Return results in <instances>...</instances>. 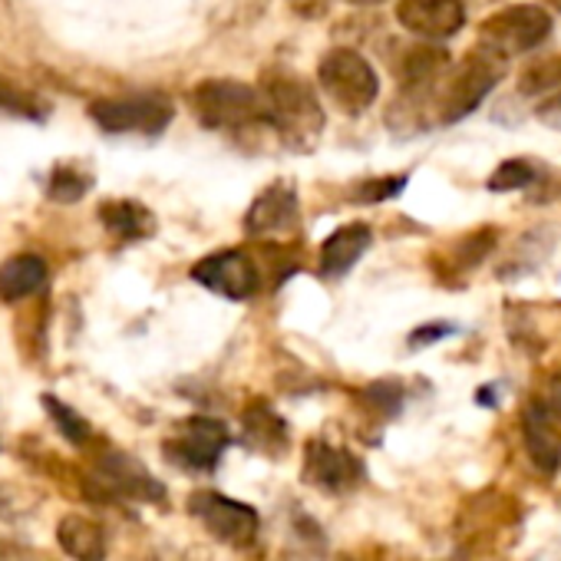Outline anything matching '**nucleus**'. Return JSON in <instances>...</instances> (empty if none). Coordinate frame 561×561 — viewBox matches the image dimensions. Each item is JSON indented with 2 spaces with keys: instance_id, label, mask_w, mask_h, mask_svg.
<instances>
[{
  "instance_id": "nucleus-5",
  "label": "nucleus",
  "mask_w": 561,
  "mask_h": 561,
  "mask_svg": "<svg viewBox=\"0 0 561 561\" xmlns=\"http://www.w3.org/2000/svg\"><path fill=\"white\" fill-rule=\"evenodd\" d=\"M551 34V18L538 4H512L495 11L479 27V44L489 47L499 57H518L531 54L538 44H545Z\"/></svg>"
},
{
  "instance_id": "nucleus-26",
  "label": "nucleus",
  "mask_w": 561,
  "mask_h": 561,
  "mask_svg": "<svg viewBox=\"0 0 561 561\" xmlns=\"http://www.w3.org/2000/svg\"><path fill=\"white\" fill-rule=\"evenodd\" d=\"M453 328H420L413 337H410V344L413 347H420V344H433V341H439V337H446Z\"/></svg>"
},
{
  "instance_id": "nucleus-1",
  "label": "nucleus",
  "mask_w": 561,
  "mask_h": 561,
  "mask_svg": "<svg viewBox=\"0 0 561 561\" xmlns=\"http://www.w3.org/2000/svg\"><path fill=\"white\" fill-rule=\"evenodd\" d=\"M261 100H264V123L285 136L291 146H311V139L324 129L321 103L298 73L288 70H264L261 73Z\"/></svg>"
},
{
  "instance_id": "nucleus-8",
  "label": "nucleus",
  "mask_w": 561,
  "mask_h": 561,
  "mask_svg": "<svg viewBox=\"0 0 561 561\" xmlns=\"http://www.w3.org/2000/svg\"><path fill=\"white\" fill-rule=\"evenodd\" d=\"M90 116L106 133H146L156 136L172 123V103L162 96H126L100 100L90 106Z\"/></svg>"
},
{
  "instance_id": "nucleus-10",
  "label": "nucleus",
  "mask_w": 561,
  "mask_h": 561,
  "mask_svg": "<svg viewBox=\"0 0 561 561\" xmlns=\"http://www.w3.org/2000/svg\"><path fill=\"white\" fill-rule=\"evenodd\" d=\"M192 277L202 288H208L228 301H248L261 285L254 261L241 251H218V254L202 257L192 267Z\"/></svg>"
},
{
  "instance_id": "nucleus-27",
  "label": "nucleus",
  "mask_w": 561,
  "mask_h": 561,
  "mask_svg": "<svg viewBox=\"0 0 561 561\" xmlns=\"http://www.w3.org/2000/svg\"><path fill=\"white\" fill-rule=\"evenodd\" d=\"M347 4H357V8H377L383 0H347Z\"/></svg>"
},
{
  "instance_id": "nucleus-23",
  "label": "nucleus",
  "mask_w": 561,
  "mask_h": 561,
  "mask_svg": "<svg viewBox=\"0 0 561 561\" xmlns=\"http://www.w3.org/2000/svg\"><path fill=\"white\" fill-rule=\"evenodd\" d=\"M87 188H90V179L67 165H60L50 179V198H57V202H80L87 195Z\"/></svg>"
},
{
  "instance_id": "nucleus-25",
  "label": "nucleus",
  "mask_w": 561,
  "mask_h": 561,
  "mask_svg": "<svg viewBox=\"0 0 561 561\" xmlns=\"http://www.w3.org/2000/svg\"><path fill=\"white\" fill-rule=\"evenodd\" d=\"M367 397H370V407H377V410H383L387 416L390 413H397L400 410V387L397 383H390V380H383V383H374L370 390H367Z\"/></svg>"
},
{
  "instance_id": "nucleus-28",
  "label": "nucleus",
  "mask_w": 561,
  "mask_h": 561,
  "mask_svg": "<svg viewBox=\"0 0 561 561\" xmlns=\"http://www.w3.org/2000/svg\"><path fill=\"white\" fill-rule=\"evenodd\" d=\"M554 8H561V0H554Z\"/></svg>"
},
{
  "instance_id": "nucleus-15",
  "label": "nucleus",
  "mask_w": 561,
  "mask_h": 561,
  "mask_svg": "<svg viewBox=\"0 0 561 561\" xmlns=\"http://www.w3.org/2000/svg\"><path fill=\"white\" fill-rule=\"evenodd\" d=\"M241 433L248 439V446H254L264 456H285L288 449V423L274 413V407H267L264 400L248 403V410L241 413Z\"/></svg>"
},
{
  "instance_id": "nucleus-4",
  "label": "nucleus",
  "mask_w": 561,
  "mask_h": 561,
  "mask_svg": "<svg viewBox=\"0 0 561 561\" xmlns=\"http://www.w3.org/2000/svg\"><path fill=\"white\" fill-rule=\"evenodd\" d=\"M195 116L208 129H248L264 123V100L261 90L241 80H205L192 93Z\"/></svg>"
},
{
  "instance_id": "nucleus-12",
  "label": "nucleus",
  "mask_w": 561,
  "mask_h": 561,
  "mask_svg": "<svg viewBox=\"0 0 561 561\" xmlns=\"http://www.w3.org/2000/svg\"><path fill=\"white\" fill-rule=\"evenodd\" d=\"M522 430H525V446H528L531 462L541 472H558L561 469V416L538 397L525 407Z\"/></svg>"
},
{
  "instance_id": "nucleus-22",
  "label": "nucleus",
  "mask_w": 561,
  "mask_h": 561,
  "mask_svg": "<svg viewBox=\"0 0 561 561\" xmlns=\"http://www.w3.org/2000/svg\"><path fill=\"white\" fill-rule=\"evenodd\" d=\"M44 407H47L50 420L57 423V430H60L70 443L83 446V443L90 439V423H87L77 410H70L67 403H60L57 397H44Z\"/></svg>"
},
{
  "instance_id": "nucleus-24",
  "label": "nucleus",
  "mask_w": 561,
  "mask_h": 561,
  "mask_svg": "<svg viewBox=\"0 0 561 561\" xmlns=\"http://www.w3.org/2000/svg\"><path fill=\"white\" fill-rule=\"evenodd\" d=\"M407 185V175H387V179H370V182H360L357 192H354V202H383V198H393L400 195Z\"/></svg>"
},
{
  "instance_id": "nucleus-16",
  "label": "nucleus",
  "mask_w": 561,
  "mask_h": 561,
  "mask_svg": "<svg viewBox=\"0 0 561 561\" xmlns=\"http://www.w3.org/2000/svg\"><path fill=\"white\" fill-rule=\"evenodd\" d=\"M370 241H374V234H370L367 225H344V228H337L324 241V248H321V274L324 277L347 274L367 254Z\"/></svg>"
},
{
  "instance_id": "nucleus-17",
  "label": "nucleus",
  "mask_w": 561,
  "mask_h": 561,
  "mask_svg": "<svg viewBox=\"0 0 561 561\" xmlns=\"http://www.w3.org/2000/svg\"><path fill=\"white\" fill-rule=\"evenodd\" d=\"M57 541L77 561H103L106 558V531L100 522H93L87 515H64V522L57 525Z\"/></svg>"
},
{
  "instance_id": "nucleus-11",
  "label": "nucleus",
  "mask_w": 561,
  "mask_h": 561,
  "mask_svg": "<svg viewBox=\"0 0 561 561\" xmlns=\"http://www.w3.org/2000/svg\"><path fill=\"white\" fill-rule=\"evenodd\" d=\"M397 24L423 41H446L462 31L466 8L459 0H397Z\"/></svg>"
},
{
  "instance_id": "nucleus-21",
  "label": "nucleus",
  "mask_w": 561,
  "mask_h": 561,
  "mask_svg": "<svg viewBox=\"0 0 561 561\" xmlns=\"http://www.w3.org/2000/svg\"><path fill=\"white\" fill-rule=\"evenodd\" d=\"M535 179H538V169L528 159H508L489 175V188L492 192H518V188H528Z\"/></svg>"
},
{
  "instance_id": "nucleus-2",
  "label": "nucleus",
  "mask_w": 561,
  "mask_h": 561,
  "mask_svg": "<svg viewBox=\"0 0 561 561\" xmlns=\"http://www.w3.org/2000/svg\"><path fill=\"white\" fill-rule=\"evenodd\" d=\"M508 60L492 54L489 47L476 44V50H469L462 57L459 67L446 70L443 87L436 90V113L439 123H459L466 119L472 110H479V103L499 87V80L505 77Z\"/></svg>"
},
{
  "instance_id": "nucleus-6",
  "label": "nucleus",
  "mask_w": 561,
  "mask_h": 561,
  "mask_svg": "<svg viewBox=\"0 0 561 561\" xmlns=\"http://www.w3.org/2000/svg\"><path fill=\"white\" fill-rule=\"evenodd\" d=\"M188 512L208 528V535H215L218 541L231 548H244L257 535V512L221 492H211V489L195 492L188 499Z\"/></svg>"
},
{
  "instance_id": "nucleus-7",
  "label": "nucleus",
  "mask_w": 561,
  "mask_h": 561,
  "mask_svg": "<svg viewBox=\"0 0 561 561\" xmlns=\"http://www.w3.org/2000/svg\"><path fill=\"white\" fill-rule=\"evenodd\" d=\"M231 436L225 430V423L208 420V416H192L185 420L172 439H165V456L188 472H211L221 459V453L228 449Z\"/></svg>"
},
{
  "instance_id": "nucleus-13",
  "label": "nucleus",
  "mask_w": 561,
  "mask_h": 561,
  "mask_svg": "<svg viewBox=\"0 0 561 561\" xmlns=\"http://www.w3.org/2000/svg\"><path fill=\"white\" fill-rule=\"evenodd\" d=\"M295 225H298V192L280 182L264 188L244 215L248 234H277V231H291Z\"/></svg>"
},
{
  "instance_id": "nucleus-14",
  "label": "nucleus",
  "mask_w": 561,
  "mask_h": 561,
  "mask_svg": "<svg viewBox=\"0 0 561 561\" xmlns=\"http://www.w3.org/2000/svg\"><path fill=\"white\" fill-rule=\"evenodd\" d=\"M100 476L106 479V485L119 495H129V499H142V502H165V485L156 482L142 462H136L133 456L126 453H110L100 459Z\"/></svg>"
},
{
  "instance_id": "nucleus-9",
  "label": "nucleus",
  "mask_w": 561,
  "mask_h": 561,
  "mask_svg": "<svg viewBox=\"0 0 561 561\" xmlns=\"http://www.w3.org/2000/svg\"><path fill=\"white\" fill-rule=\"evenodd\" d=\"M360 479L364 462L354 453L331 446L328 439H311L305 446V482H311L314 489L328 495H347L360 485Z\"/></svg>"
},
{
  "instance_id": "nucleus-19",
  "label": "nucleus",
  "mask_w": 561,
  "mask_h": 561,
  "mask_svg": "<svg viewBox=\"0 0 561 561\" xmlns=\"http://www.w3.org/2000/svg\"><path fill=\"white\" fill-rule=\"evenodd\" d=\"M103 225L126 241H139L152 231V215L136 202H106L103 205Z\"/></svg>"
},
{
  "instance_id": "nucleus-3",
  "label": "nucleus",
  "mask_w": 561,
  "mask_h": 561,
  "mask_svg": "<svg viewBox=\"0 0 561 561\" xmlns=\"http://www.w3.org/2000/svg\"><path fill=\"white\" fill-rule=\"evenodd\" d=\"M318 83L328 93V100L347 116L367 113L380 96L377 70L357 50H331L318 64Z\"/></svg>"
},
{
  "instance_id": "nucleus-18",
  "label": "nucleus",
  "mask_w": 561,
  "mask_h": 561,
  "mask_svg": "<svg viewBox=\"0 0 561 561\" xmlns=\"http://www.w3.org/2000/svg\"><path fill=\"white\" fill-rule=\"evenodd\" d=\"M44 280H47V261L37 254H18L0 267V298L21 301V298L34 295Z\"/></svg>"
},
{
  "instance_id": "nucleus-20",
  "label": "nucleus",
  "mask_w": 561,
  "mask_h": 561,
  "mask_svg": "<svg viewBox=\"0 0 561 561\" xmlns=\"http://www.w3.org/2000/svg\"><path fill=\"white\" fill-rule=\"evenodd\" d=\"M518 90L525 96H541V93H554V90L561 93V54L531 60L518 77Z\"/></svg>"
}]
</instances>
